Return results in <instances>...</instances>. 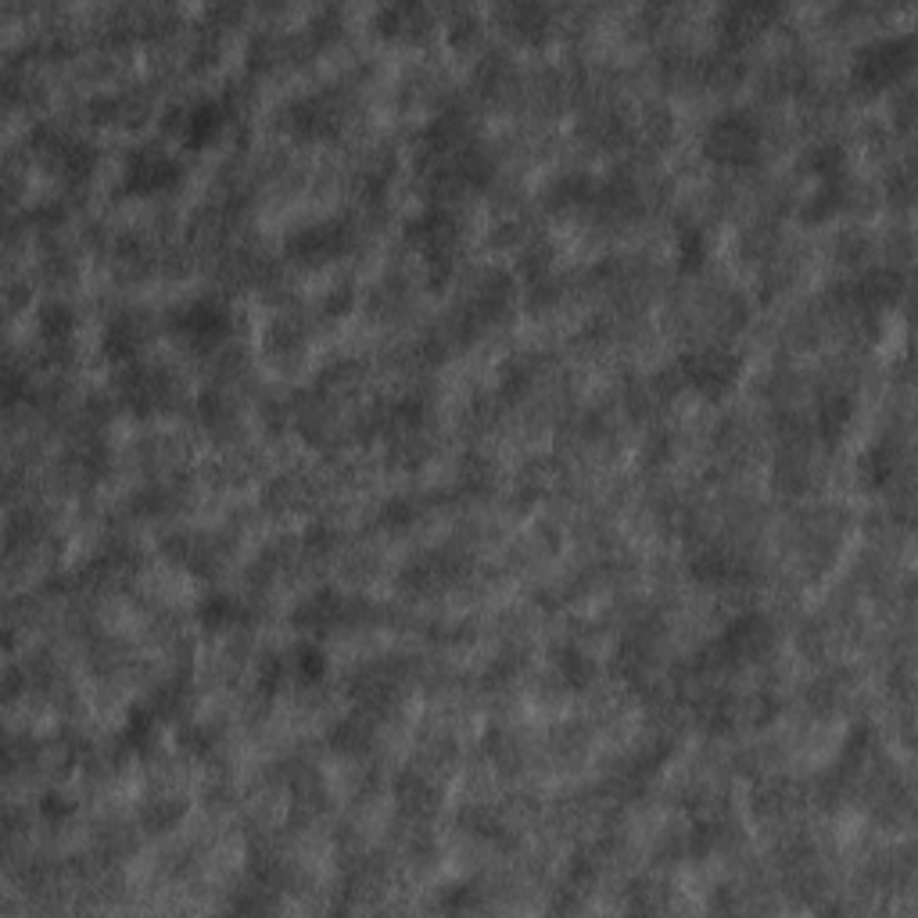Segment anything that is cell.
<instances>
[{
    "instance_id": "34",
    "label": "cell",
    "mask_w": 918,
    "mask_h": 918,
    "mask_svg": "<svg viewBox=\"0 0 918 918\" xmlns=\"http://www.w3.org/2000/svg\"><path fill=\"white\" fill-rule=\"evenodd\" d=\"M413 517H416V510H413V503L409 499H395V503H388L384 506V524L388 527H406V524H413Z\"/></svg>"
},
{
    "instance_id": "19",
    "label": "cell",
    "mask_w": 918,
    "mask_h": 918,
    "mask_svg": "<svg viewBox=\"0 0 918 918\" xmlns=\"http://www.w3.org/2000/svg\"><path fill=\"white\" fill-rule=\"evenodd\" d=\"M771 14H776V8L761 4V0H739V4H729L724 8V37L736 43L747 40L757 33V29H764L771 22Z\"/></svg>"
},
{
    "instance_id": "14",
    "label": "cell",
    "mask_w": 918,
    "mask_h": 918,
    "mask_svg": "<svg viewBox=\"0 0 918 918\" xmlns=\"http://www.w3.org/2000/svg\"><path fill=\"white\" fill-rule=\"evenodd\" d=\"M689 574L697 578L700 585L724 589V585H739V582H743V578H747V563L739 560L736 553L711 545V550H703V553L692 556Z\"/></svg>"
},
{
    "instance_id": "16",
    "label": "cell",
    "mask_w": 918,
    "mask_h": 918,
    "mask_svg": "<svg viewBox=\"0 0 918 918\" xmlns=\"http://www.w3.org/2000/svg\"><path fill=\"white\" fill-rule=\"evenodd\" d=\"M37 330L47 348H69L76 337V309L69 302H43L37 313Z\"/></svg>"
},
{
    "instance_id": "30",
    "label": "cell",
    "mask_w": 918,
    "mask_h": 918,
    "mask_svg": "<svg viewBox=\"0 0 918 918\" xmlns=\"http://www.w3.org/2000/svg\"><path fill=\"white\" fill-rule=\"evenodd\" d=\"M184 800L180 797H155V800H144V808H140V821H144V829H151V832H166L169 826H176V821L184 818Z\"/></svg>"
},
{
    "instance_id": "1",
    "label": "cell",
    "mask_w": 918,
    "mask_h": 918,
    "mask_svg": "<svg viewBox=\"0 0 918 918\" xmlns=\"http://www.w3.org/2000/svg\"><path fill=\"white\" fill-rule=\"evenodd\" d=\"M764 151V122L750 108H729L711 119L703 134V155L721 169H753Z\"/></svg>"
},
{
    "instance_id": "33",
    "label": "cell",
    "mask_w": 918,
    "mask_h": 918,
    "mask_svg": "<svg viewBox=\"0 0 918 918\" xmlns=\"http://www.w3.org/2000/svg\"><path fill=\"white\" fill-rule=\"evenodd\" d=\"M37 811H40V818L43 821H66L72 811H76V803L66 797V793H58V789H47V793L40 797V803H37Z\"/></svg>"
},
{
    "instance_id": "15",
    "label": "cell",
    "mask_w": 918,
    "mask_h": 918,
    "mask_svg": "<svg viewBox=\"0 0 918 918\" xmlns=\"http://www.w3.org/2000/svg\"><path fill=\"white\" fill-rule=\"evenodd\" d=\"M374 22L381 29V37H406V40H413V37H424L431 14H427L424 4H398V0H395V4L377 8Z\"/></svg>"
},
{
    "instance_id": "8",
    "label": "cell",
    "mask_w": 918,
    "mask_h": 918,
    "mask_svg": "<svg viewBox=\"0 0 918 918\" xmlns=\"http://www.w3.org/2000/svg\"><path fill=\"white\" fill-rule=\"evenodd\" d=\"M227 119H230V111L223 101L198 98L190 105H172L166 111L162 126H166V134L180 137L187 148H208V144L227 130Z\"/></svg>"
},
{
    "instance_id": "31",
    "label": "cell",
    "mask_w": 918,
    "mask_h": 918,
    "mask_svg": "<svg viewBox=\"0 0 918 918\" xmlns=\"http://www.w3.org/2000/svg\"><path fill=\"white\" fill-rule=\"evenodd\" d=\"M398 800L406 803V811H431L434 808V789L427 779H421L416 771H406V776L398 779Z\"/></svg>"
},
{
    "instance_id": "29",
    "label": "cell",
    "mask_w": 918,
    "mask_h": 918,
    "mask_svg": "<svg viewBox=\"0 0 918 918\" xmlns=\"http://www.w3.org/2000/svg\"><path fill=\"white\" fill-rule=\"evenodd\" d=\"M595 198V180L582 172H567L560 176V180L550 187V205L553 208H578V205H589Z\"/></svg>"
},
{
    "instance_id": "5",
    "label": "cell",
    "mask_w": 918,
    "mask_h": 918,
    "mask_svg": "<svg viewBox=\"0 0 918 918\" xmlns=\"http://www.w3.org/2000/svg\"><path fill=\"white\" fill-rule=\"evenodd\" d=\"M169 330L190 348H216L230 337V309L213 295L190 298L169 313Z\"/></svg>"
},
{
    "instance_id": "20",
    "label": "cell",
    "mask_w": 918,
    "mask_h": 918,
    "mask_svg": "<svg viewBox=\"0 0 918 918\" xmlns=\"http://www.w3.org/2000/svg\"><path fill=\"white\" fill-rule=\"evenodd\" d=\"M101 352H105V359L116 363V366L134 363L137 352H140V327L134 324L130 316H116L108 324L105 337H101Z\"/></svg>"
},
{
    "instance_id": "11",
    "label": "cell",
    "mask_w": 918,
    "mask_h": 918,
    "mask_svg": "<svg viewBox=\"0 0 918 918\" xmlns=\"http://www.w3.org/2000/svg\"><path fill=\"white\" fill-rule=\"evenodd\" d=\"M172 395H176V388H172V381L166 377V369H155V366H134V369H126L122 381H119L122 406L134 409V413L162 409Z\"/></svg>"
},
{
    "instance_id": "24",
    "label": "cell",
    "mask_w": 918,
    "mask_h": 918,
    "mask_svg": "<svg viewBox=\"0 0 918 918\" xmlns=\"http://www.w3.org/2000/svg\"><path fill=\"white\" fill-rule=\"evenodd\" d=\"M803 166H808V172L815 176L818 184L843 180V176H847V151H843V144H836V140L815 144V148L808 151V158H803Z\"/></svg>"
},
{
    "instance_id": "32",
    "label": "cell",
    "mask_w": 918,
    "mask_h": 918,
    "mask_svg": "<svg viewBox=\"0 0 918 918\" xmlns=\"http://www.w3.org/2000/svg\"><path fill=\"white\" fill-rule=\"evenodd\" d=\"M330 743H334L337 750H359V747H366V743H369V724L363 721V714L345 718L342 724H334Z\"/></svg>"
},
{
    "instance_id": "13",
    "label": "cell",
    "mask_w": 918,
    "mask_h": 918,
    "mask_svg": "<svg viewBox=\"0 0 918 918\" xmlns=\"http://www.w3.org/2000/svg\"><path fill=\"white\" fill-rule=\"evenodd\" d=\"M352 610V600L342 595L337 589H319V592H309L305 600L295 606V624L302 632H330L337 628Z\"/></svg>"
},
{
    "instance_id": "28",
    "label": "cell",
    "mask_w": 918,
    "mask_h": 918,
    "mask_svg": "<svg viewBox=\"0 0 918 918\" xmlns=\"http://www.w3.org/2000/svg\"><path fill=\"white\" fill-rule=\"evenodd\" d=\"M707 255H711V245H707V234L700 227H682L679 237H674V259H679V269L685 273H700L707 266Z\"/></svg>"
},
{
    "instance_id": "10",
    "label": "cell",
    "mask_w": 918,
    "mask_h": 918,
    "mask_svg": "<svg viewBox=\"0 0 918 918\" xmlns=\"http://www.w3.org/2000/svg\"><path fill=\"white\" fill-rule=\"evenodd\" d=\"M284 122L302 140H324L342 130V111L327 93H305V98L284 108Z\"/></svg>"
},
{
    "instance_id": "7",
    "label": "cell",
    "mask_w": 918,
    "mask_h": 918,
    "mask_svg": "<svg viewBox=\"0 0 918 918\" xmlns=\"http://www.w3.org/2000/svg\"><path fill=\"white\" fill-rule=\"evenodd\" d=\"M348 240H352V230H348L345 219L305 223V227H298L292 237L284 240V259L302 266V269L327 266L348 248Z\"/></svg>"
},
{
    "instance_id": "35",
    "label": "cell",
    "mask_w": 918,
    "mask_h": 918,
    "mask_svg": "<svg viewBox=\"0 0 918 918\" xmlns=\"http://www.w3.org/2000/svg\"><path fill=\"white\" fill-rule=\"evenodd\" d=\"M471 894H474L471 886H448V900H442V908L445 911H471V908H477V900Z\"/></svg>"
},
{
    "instance_id": "26",
    "label": "cell",
    "mask_w": 918,
    "mask_h": 918,
    "mask_svg": "<svg viewBox=\"0 0 918 918\" xmlns=\"http://www.w3.org/2000/svg\"><path fill=\"white\" fill-rule=\"evenodd\" d=\"M287 668H292L295 682L302 685H316L327 679V653L324 646H316V642H298V646L287 653Z\"/></svg>"
},
{
    "instance_id": "3",
    "label": "cell",
    "mask_w": 918,
    "mask_h": 918,
    "mask_svg": "<svg viewBox=\"0 0 918 918\" xmlns=\"http://www.w3.org/2000/svg\"><path fill=\"white\" fill-rule=\"evenodd\" d=\"M674 374L689 392L703 398H721L729 395L739 377H743V356L732 345H697L679 356Z\"/></svg>"
},
{
    "instance_id": "9",
    "label": "cell",
    "mask_w": 918,
    "mask_h": 918,
    "mask_svg": "<svg viewBox=\"0 0 918 918\" xmlns=\"http://www.w3.org/2000/svg\"><path fill=\"white\" fill-rule=\"evenodd\" d=\"M456 230L460 223L445 205H427L424 213H416L409 219L406 237L413 248H421L427 263H438L442 269H448V255L456 248Z\"/></svg>"
},
{
    "instance_id": "12",
    "label": "cell",
    "mask_w": 918,
    "mask_h": 918,
    "mask_svg": "<svg viewBox=\"0 0 918 918\" xmlns=\"http://www.w3.org/2000/svg\"><path fill=\"white\" fill-rule=\"evenodd\" d=\"M900 292H905V277H900V269H890V266L865 269L861 277L847 287L850 302L865 313H879L886 305H894Z\"/></svg>"
},
{
    "instance_id": "21",
    "label": "cell",
    "mask_w": 918,
    "mask_h": 918,
    "mask_svg": "<svg viewBox=\"0 0 918 918\" xmlns=\"http://www.w3.org/2000/svg\"><path fill=\"white\" fill-rule=\"evenodd\" d=\"M853 421V398L840 388L832 392H821L818 395V406H815V424L818 431L826 434V438H840V434L850 427Z\"/></svg>"
},
{
    "instance_id": "2",
    "label": "cell",
    "mask_w": 918,
    "mask_h": 918,
    "mask_svg": "<svg viewBox=\"0 0 918 918\" xmlns=\"http://www.w3.org/2000/svg\"><path fill=\"white\" fill-rule=\"evenodd\" d=\"M911 66H915V37L890 33V37H876L865 47H858L853 66H850V79H853V87L865 93H882V90H894L897 83H905Z\"/></svg>"
},
{
    "instance_id": "23",
    "label": "cell",
    "mask_w": 918,
    "mask_h": 918,
    "mask_svg": "<svg viewBox=\"0 0 918 918\" xmlns=\"http://www.w3.org/2000/svg\"><path fill=\"white\" fill-rule=\"evenodd\" d=\"M553 664H556L560 682L567 689H589L595 682V674H600V664H595L582 646H560Z\"/></svg>"
},
{
    "instance_id": "22",
    "label": "cell",
    "mask_w": 918,
    "mask_h": 918,
    "mask_svg": "<svg viewBox=\"0 0 918 918\" xmlns=\"http://www.w3.org/2000/svg\"><path fill=\"white\" fill-rule=\"evenodd\" d=\"M897 474V448L890 442H876L868 445L861 460H858V477L868 488H886Z\"/></svg>"
},
{
    "instance_id": "6",
    "label": "cell",
    "mask_w": 918,
    "mask_h": 918,
    "mask_svg": "<svg viewBox=\"0 0 918 918\" xmlns=\"http://www.w3.org/2000/svg\"><path fill=\"white\" fill-rule=\"evenodd\" d=\"M180 162L158 144H140L122 162V190L134 198H155L166 195L176 184H180Z\"/></svg>"
},
{
    "instance_id": "18",
    "label": "cell",
    "mask_w": 918,
    "mask_h": 918,
    "mask_svg": "<svg viewBox=\"0 0 918 918\" xmlns=\"http://www.w3.org/2000/svg\"><path fill=\"white\" fill-rule=\"evenodd\" d=\"M495 19L503 22L513 37L539 40V37H545V29H550L553 14L542 4H503V8H495Z\"/></svg>"
},
{
    "instance_id": "4",
    "label": "cell",
    "mask_w": 918,
    "mask_h": 918,
    "mask_svg": "<svg viewBox=\"0 0 918 918\" xmlns=\"http://www.w3.org/2000/svg\"><path fill=\"white\" fill-rule=\"evenodd\" d=\"M768 646H771V621L750 610V614H739L736 621L724 624V632L703 650L700 660L707 671H724V668H739L764 657Z\"/></svg>"
},
{
    "instance_id": "27",
    "label": "cell",
    "mask_w": 918,
    "mask_h": 918,
    "mask_svg": "<svg viewBox=\"0 0 918 918\" xmlns=\"http://www.w3.org/2000/svg\"><path fill=\"white\" fill-rule=\"evenodd\" d=\"M158 724H162V718L155 714L151 703L130 707V714H126V721H122V743L130 750H148L155 743V736H158Z\"/></svg>"
},
{
    "instance_id": "17",
    "label": "cell",
    "mask_w": 918,
    "mask_h": 918,
    "mask_svg": "<svg viewBox=\"0 0 918 918\" xmlns=\"http://www.w3.org/2000/svg\"><path fill=\"white\" fill-rule=\"evenodd\" d=\"M195 618L201 628H208V632H227V628H237L248 621V606L230 592H208L198 603Z\"/></svg>"
},
{
    "instance_id": "25",
    "label": "cell",
    "mask_w": 918,
    "mask_h": 918,
    "mask_svg": "<svg viewBox=\"0 0 918 918\" xmlns=\"http://www.w3.org/2000/svg\"><path fill=\"white\" fill-rule=\"evenodd\" d=\"M847 176L843 180H826V184H818L808 201H803V219H811V223H826L832 219L840 208L847 205Z\"/></svg>"
}]
</instances>
